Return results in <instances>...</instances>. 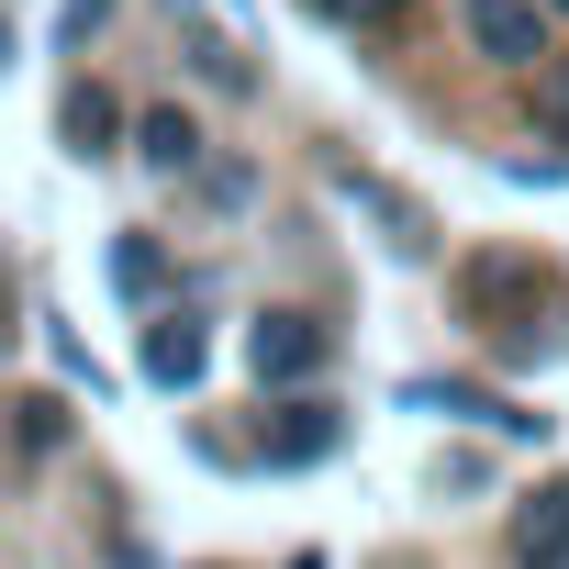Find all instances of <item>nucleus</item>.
<instances>
[{"instance_id": "4468645a", "label": "nucleus", "mask_w": 569, "mask_h": 569, "mask_svg": "<svg viewBox=\"0 0 569 569\" xmlns=\"http://www.w3.org/2000/svg\"><path fill=\"white\" fill-rule=\"evenodd\" d=\"M547 12H569V0H547Z\"/></svg>"}, {"instance_id": "f257e3e1", "label": "nucleus", "mask_w": 569, "mask_h": 569, "mask_svg": "<svg viewBox=\"0 0 569 569\" xmlns=\"http://www.w3.org/2000/svg\"><path fill=\"white\" fill-rule=\"evenodd\" d=\"M469 46L525 79V68L547 57V12H536V0H469Z\"/></svg>"}, {"instance_id": "f03ea898", "label": "nucleus", "mask_w": 569, "mask_h": 569, "mask_svg": "<svg viewBox=\"0 0 569 569\" xmlns=\"http://www.w3.org/2000/svg\"><path fill=\"white\" fill-rule=\"evenodd\" d=\"M513 569H569V480H536L513 502Z\"/></svg>"}, {"instance_id": "7ed1b4c3", "label": "nucleus", "mask_w": 569, "mask_h": 569, "mask_svg": "<svg viewBox=\"0 0 569 569\" xmlns=\"http://www.w3.org/2000/svg\"><path fill=\"white\" fill-rule=\"evenodd\" d=\"M246 369H257V380H302V369H325V325H313V313H257Z\"/></svg>"}, {"instance_id": "1a4fd4ad", "label": "nucleus", "mask_w": 569, "mask_h": 569, "mask_svg": "<svg viewBox=\"0 0 569 569\" xmlns=\"http://www.w3.org/2000/svg\"><path fill=\"white\" fill-rule=\"evenodd\" d=\"M190 68H201V79H223V90H246V68H234V46H212V34L190 46Z\"/></svg>"}, {"instance_id": "ddd939ff", "label": "nucleus", "mask_w": 569, "mask_h": 569, "mask_svg": "<svg viewBox=\"0 0 569 569\" xmlns=\"http://www.w3.org/2000/svg\"><path fill=\"white\" fill-rule=\"evenodd\" d=\"M0 68H12V23H0Z\"/></svg>"}, {"instance_id": "9b49d317", "label": "nucleus", "mask_w": 569, "mask_h": 569, "mask_svg": "<svg viewBox=\"0 0 569 569\" xmlns=\"http://www.w3.org/2000/svg\"><path fill=\"white\" fill-rule=\"evenodd\" d=\"M101 12H112V0H68V23H57V34H68V46H90V34H101Z\"/></svg>"}, {"instance_id": "0eeeda50", "label": "nucleus", "mask_w": 569, "mask_h": 569, "mask_svg": "<svg viewBox=\"0 0 569 569\" xmlns=\"http://www.w3.org/2000/svg\"><path fill=\"white\" fill-rule=\"evenodd\" d=\"M57 123H68V146H79V157H112L123 101H112V90H68V112H57Z\"/></svg>"}, {"instance_id": "9d476101", "label": "nucleus", "mask_w": 569, "mask_h": 569, "mask_svg": "<svg viewBox=\"0 0 569 569\" xmlns=\"http://www.w3.org/2000/svg\"><path fill=\"white\" fill-rule=\"evenodd\" d=\"M536 123H547V134H569V68H558V79H536Z\"/></svg>"}, {"instance_id": "20e7f679", "label": "nucleus", "mask_w": 569, "mask_h": 569, "mask_svg": "<svg viewBox=\"0 0 569 569\" xmlns=\"http://www.w3.org/2000/svg\"><path fill=\"white\" fill-rule=\"evenodd\" d=\"M201 358H212V347H201V325H190V313H168V325L146 336V380H157V391H190V380H201Z\"/></svg>"}, {"instance_id": "423d86ee", "label": "nucleus", "mask_w": 569, "mask_h": 569, "mask_svg": "<svg viewBox=\"0 0 569 569\" xmlns=\"http://www.w3.org/2000/svg\"><path fill=\"white\" fill-rule=\"evenodd\" d=\"M325 447H336V413H325V402H291V413L268 425V458H279V469H302V458H325Z\"/></svg>"}, {"instance_id": "39448f33", "label": "nucleus", "mask_w": 569, "mask_h": 569, "mask_svg": "<svg viewBox=\"0 0 569 569\" xmlns=\"http://www.w3.org/2000/svg\"><path fill=\"white\" fill-rule=\"evenodd\" d=\"M134 157H146V168H190V157H201V123H190L179 101H157V112H134Z\"/></svg>"}, {"instance_id": "6e6552de", "label": "nucleus", "mask_w": 569, "mask_h": 569, "mask_svg": "<svg viewBox=\"0 0 569 569\" xmlns=\"http://www.w3.org/2000/svg\"><path fill=\"white\" fill-rule=\"evenodd\" d=\"M157 279H168V257H157L146 234H123V246H112V291H157Z\"/></svg>"}, {"instance_id": "f8f14e48", "label": "nucleus", "mask_w": 569, "mask_h": 569, "mask_svg": "<svg viewBox=\"0 0 569 569\" xmlns=\"http://www.w3.org/2000/svg\"><path fill=\"white\" fill-rule=\"evenodd\" d=\"M336 12H347V23H380V12H391V0H336Z\"/></svg>"}]
</instances>
